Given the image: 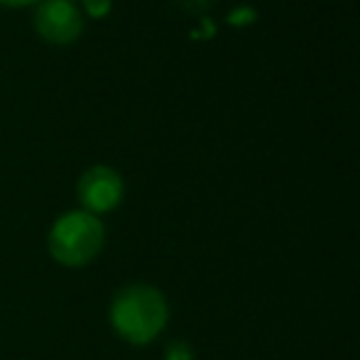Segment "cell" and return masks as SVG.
<instances>
[{
	"mask_svg": "<svg viewBox=\"0 0 360 360\" xmlns=\"http://www.w3.org/2000/svg\"><path fill=\"white\" fill-rule=\"evenodd\" d=\"M169 307L160 289L150 285H128L110 302V326L133 346L152 343L167 326Z\"/></svg>",
	"mask_w": 360,
	"mask_h": 360,
	"instance_id": "obj_1",
	"label": "cell"
},
{
	"mask_svg": "<svg viewBox=\"0 0 360 360\" xmlns=\"http://www.w3.org/2000/svg\"><path fill=\"white\" fill-rule=\"evenodd\" d=\"M105 243V228L89 211H69L54 221L47 238L49 255L64 267H86L98 257Z\"/></svg>",
	"mask_w": 360,
	"mask_h": 360,
	"instance_id": "obj_2",
	"label": "cell"
},
{
	"mask_svg": "<svg viewBox=\"0 0 360 360\" xmlns=\"http://www.w3.org/2000/svg\"><path fill=\"white\" fill-rule=\"evenodd\" d=\"M123 199V176L113 167L96 165L79 179V201L84 211L94 216L108 214Z\"/></svg>",
	"mask_w": 360,
	"mask_h": 360,
	"instance_id": "obj_3",
	"label": "cell"
},
{
	"mask_svg": "<svg viewBox=\"0 0 360 360\" xmlns=\"http://www.w3.org/2000/svg\"><path fill=\"white\" fill-rule=\"evenodd\" d=\"M34 27L49 42L67 44L81 34L84 20L69 0H42L34 13Z\"/></svg>",
	"mask_w": 360,
	"mask_h": 360,
	"instance_id": "obj_4",
	"label": "cell"
},
{
	"mask_svg": "<svg viewBox=\"0 0 360 360\" xmlns=\"http://www.w3.org/2000/svg\"><path fill=\"white\" fill-rule=\"evenodd\" d=\"M165 360H194V353H191V348L186 346V343H172V346H167L165 351Z\"/></svg>",
	"mask_w": 360,
	"mask_h": 360,
	"instance_id": "obj_5",
	"label": "cell"
},
{
	"mask_svg": "<svg viewBox=\"0 0 360 360\" xmlns=\"http://www.w3.org/2000/svg\"><path fill=\"white\" fill-rule=\"evenodd\" d=\"M84 8L91 18H105L110 10V0H84Z\"/></svg>",
	"mask_w": 360,
	"mask_h": 360,
	"instance_id": "obj_6",
	"label": "cell"
},
{
	"mask_svg": "<svg viewBox=\"0 0 360 360\" xmlns=\"http://www.w3.org/2000/svg\"><path fill=\"white\" fill-rule=\"evenodd\" d=\"M255 20V10L252 8H238L236 13L228 15V22L231 25H248Z\"/></svg>",
	"mask_w": 360,
	"mask_h": 360,
	"instance_id": "obj_7",
	"label": "cell"
},
{
	"mask_svg": "<svg viewBox=\"0 0 360 360\" xmlns=\"http://www.w3.org/2000/svg\"><path fill=\"white\" fill-rule=\"evenodd\" d=\"M3 5H10V8H20V5H30L34 3V0H0Z\"/></svg>",
	"mask_w": 360,
	"mask_h": 360,
	"instance_id": "obj_8",
	"label": "cell"
}]
</instances>
